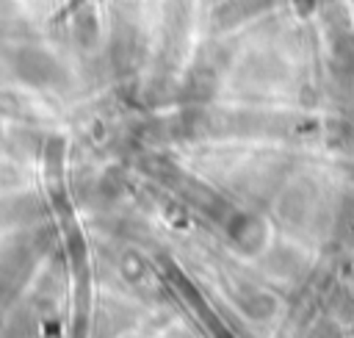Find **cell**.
<instances>
[{
    "instance_id": "1",
    "label": "cell",
    "mask_w": 354,
    "mask_h": 338,
    "mask_svg": "<svg viewBox=\"0 0 354 338\" xmlns=\"http://www.w3.org/2000/svg\"><path fill=\"white\" fill-rule=\"evenodd\" d=\"M17 69H19V75H22L25 80L41 83V80H47V78H50L53 64H50V58H47L44 53H39V50H25V53H19Z\"/></svg>"
}]
</instances>
